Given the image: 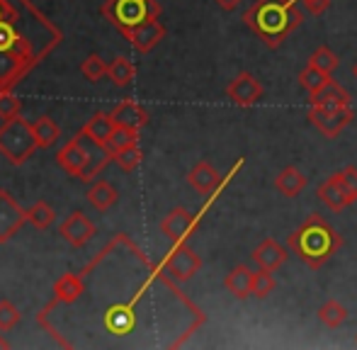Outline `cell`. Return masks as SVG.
Here are the masks:
<instances>
[{"instance_id": "cell-1", "label": "cell", "mask_w": 357, "mask_h": 350, "mask_svg": "<svg viewBox=\"0 0 357 350\" xmlns=\"http://www.w3.org/2000/svg\"><path fill=\"white\" fill-rule=\"evenodd\" d=\"M59 44V27L32 0H0V93L13 90Z\"/></svg>"}, {"instance_id": "cell-2", "label": "cell", "mask_w": 357, "mask_h": 350, "mask_svg": "<svg viewBox=\"0 0 357 350\" xmlns=\"http://www.w3.org/2000/svg\"><path fill=\"white\" fill-rule=\"evenodd\" d=\"M294 3L296 0H255L245 10L243 22L270 49H278L304 22V13Z\"/></svg>"}, {"instance_id": "cell-3", "label": "cell", "mask_w": 357, "mask_h": 350, "mask_svg": "<svg viewBox=\"0 0 357 350\" xmlns=\"http://www.w3.org/2000/svg\"><path fill=\"white\" fill-rule=\"evenodd\" d=\"M287 246L304 265H309L311 270H319L324 268L331 256H335V251H340L343 236L324 217L311 214L301 222L296 231L287 236Z\"/></svg>"}, {"instance_id": "cell-4", "label": "cell", "mask_w": 357, "mask_h": 350, "mask_svg": "<svg viewBox=\"0 0 357 350\" xmlns=\"http://www.w3.org/2000/svg\"><path fill=\"white\" fill-rule=\"evenodd\" d=\"M37 149V137H34V129L27 119L20 117V114L13 119H5L3 127H0V153L8 158V163L24 166Z\"/></svg>"}, {"instance_id": "cell-5", "label": "cell", "mask_w": 357, "mask_h": 350, "mask_svg": "<svg viewBox=\"0 0 357 350\" xmlns=\"http://www.w3.org/2000/svg\"><path fill=\"white\" fill-rule=\"evenodd\" d=\"M102 17L107 22H112L119 32H127V29L142 24L149 17H158L160 5L158 0H105L102 8H100Z\"/></svg>"}, {"instance_id": "cell-6", "label": "cell", "mask_w": 357, "mask_h": 350, "mask_svg": "<svg viewBox=\"0 0 357 350\" xmlns=\"http://www.w3.org/2000/svg\"><path fill=\"white\" fill-rule=\"evenodd\" d=\"M355 117L353 105H309V119L324 137L335 139Z\"/></svg>"}, {"instance_id": "cell-7", "label": "cell", "mask_w": 357, "mask_h": 350, "mask_svg": "<svg viewBox=\"0 0 357 350\" xmlns=\"http://www.w3.org/2000/svg\"><path fill=\"white\" fill-rule=\"evenodd\" d=\"M160 268H163L165 273L175 280V282H188V280H192L195 275L199 273V268H202V258H199L197 253H195L192 248L183 241V243H175V246L170 248V253L165 256V261Z\"/></svg>"}, {"instance_id": "cell-8", "label": "cell", "mask_w": 357, "mask_h": 350, "mask_svg": "<svg viewBox=\"0 0 357 350\" xmlns=\"http://www.w3.org/2000/svg\"><path fill=\"white\" fill-rule=\"evenodd\" d=\"M27 222V209L20 207L8 190H0V243H8Z\"/></svg>"}, {"instance_id": "cell-9", "label": "cell", "mask_w": 357, "mask_h": 350, "mask_svg": "<svg viewBox=\"0 0 357 350\" xmlns=\"http://www.w3.org/2000/svg\"><path fill=\"white\" fill-rule=\"evenodd\" d=\"M85 161H88V137L83 132H78L73 139H68L56 153V163L63 168L68 175L78 178L85 168Z\"/></svg>"}, {"instance_id": "cell-10", "label": "cell", "mask_w": 357, "mask_h": 350, "mask_svg": "<svg viewBox=\"0 0 357 350\" xmlns=\"http://www.w3.org/2000/svg\"><path fill=\"white\" fill-rule=\"evenodd\" d=\"M197 224H199V219L195 217L192 212H188L185 207H175L160 219V231L173 243H183L185 238L197 229Z\"/></svg>"}, {"instance_id": "cell-11", "label": "cell", "mask_w": 357, "mask_h": 350, "mask_svg": "<svg viewBox=\"0 0 357 350\" xmlns=\"http://www.w3.org/2000/svg\"><path fill=\"white\" fill-rule=\"evenodd\" d=\"M226 98L238 107H253L260 98H263V86L253 73L243 71L226 86Z\"/></svg>"}, {"instance_id": "cell-12", "label": "cell", "mask_w": 357, "mask_h": 350, "mask_svg": "<svg viewBox=\"0 0 357 350\" xmlns=\"http://www.w3.org/2000/svg\"><path fill=\"white\" fill-rule=\"evenodd\" d=\"M95 231H98V229H95V224L90 222L83 212H71L61 222V227H59V236H61L63 241H66L68 246H73V248H83L85 243L95 236Z\"/></svg>"}, {"instance_id": "cell-13", "label": "cell", "mask_w": 357, "mask_h": 350, "mask_svg": "<svg viewBox=\"0 0 357 350\" xmlns=\"http://www.w3.org/2000/svg\"><path fill=\"white\" fill-rule=\"evenodd\" d=\"M122 34L132 42V47L137 49V52L149 54L151 49H155L163 42L165 27L158 22V17H149V20H144L142 24H137V27L127 29V32H122Z\"/></svg>"}, {"instance_id": "cell-14", "label": "cell", "mask_w": 357, "mask_h": 350, "mask_svg": "<svg viewBox=\"0 0 357 350\" xmlns=\"http://www.w3.org/2000/svg\"><path fill=\"white\" fill-rule=\"evenodd\" d=\"M319 197H321V202L331 209V212H343L348 204H353V199L348 197L343 183H340L338 173H333L331 178H326L324 183L319 185Z\"/></svg>"}, {"instance_id": "cell-15", "label": "cell", "mask_w": 357, "mask_h": 350, "mask_svg": "<svg viewBox=\"0 0 357 350\" xmlns=\"http://www.w3.org/2000/svg\"><path fill=\"white\" fill-rule=\"evenodd\" d=\"M253 263L258 265V268H263V270H270V273H275L278 268H282V265L287 263V248L284 246H280L275 238H265L263 243H260L258 248L253 251Z\"/></svg>"}, {"instance_id": "cell-16", "label": "cell", "mask_w": 357, "mask_h": 350, "mask_svg": "<svg viewBox=\"0 0 357 350\" xmlns=\"http://www.w3.org/2000/svg\"><path fill=\"white\" fill-rule=\"evenodd\" d=\"M109 114H112L114 124H119V127L139 129L142 132L146 124H149V112L139 102H134V100H122Z\"/></svg>"}, {"instance_id": "cell-17", "label": "cell", "mask_w": 357, "mask_h": 350, "mask_svg": "<svg viewBox=\"0 0 357 350\" xmlns=\"http://www.w3.org/2000/svg\"><path fill=\"white\" fill-rule=\"evenodd\" d=\"M188 183L192 190H197L199 195H212L216 192L221 183V175L216 173V168L209 161H199L192 166V171L188 173Z\"/></svg>"}, {"instance_id": "cell-18", "label": "cell", "mask_w": 357, "mask_h": 350, "mask_svg": "<svg viewBox=\"0 0 357 350\" xmlns=\"http://www.w3.org/2000/svg\"><path fill=\"white\" fill-rule=\"evenodd\" d=\"M88 137V134H85ZM112 161V153L105 149V144H98L88 137V161H85V168L83 173L78 175L80 183H90L93 178H98V173L102 171L107 163Z\"/></svg>"}, {"instance_id": "cell-19", "label": "cell", "mask_w": 357, "mask_h": 350, "mask_svg": "<svg viewBox=\"0 0 357 350\" xmlns=\"http://www.w3.org/2000/svg\"><path fill=\"white\" fill-rule=\"evenodd\" d=\"M85 292V284L83 280L78 277V275L73 273H63L61 277L54 282V299L61 304H73L78 302L80 297H83Z\"/></svg>"}, {"instance_id": "cell-20", "label": "cell", "mask_w": 357, "mask_h": 350, "mask_svg": "<svg viewBox=\"0 0 357 350\" xmlns=\"http://www.w3.org/2000/svg\"><path fill=\"white\" fill-rule=\"evenodd\" d=\"M350 93L340 83H335L333 78L324 83L316 93H311V105H353L350 102Z\"/></svg>"}, {"instance_id": "cell-21", "label": "cell", "mask_w": 357, "mask_h": 350, "mask_svg": "<svg viewBox=\"0 0 357 350\" xmlns=\"http://www.w3.org/2000/svg\"><path fill=\"white\" fill-rule=\"evenodd\" d=\"M306 185H309V178L301 171H296L294 166L284 168V171L275 178V188H278V192H282L284 197H296V195H301L306 190Z\"/></svg>"}, {"instance_id": "cell-22", "label": "cell", "mask_w": 357, "mask_h": 350, "mask_svg": "<svg viewBox=\"0 0 357 350\" xmlns=\"http://www.w3.org/2000/svg\"><path fill=\"white\" fill-rule=\"evenodd\" d=\"M250 282H253V270L248 265H238L234 268L224 280V287L234 294L236 299H248L250 297Z\"/></svg>"}, {"instance_id": "cell-23", "label": "cell", "mask_w": 357, "mask_h": 350, "mask_svg": "<svg viewBox=\"0 0 357 350\" xmlns=\"http://www.w3.org/2000/svg\"><path fill=\"white\" fill-rule=\"evenodd\" d=\"M88 202L93 204L98 212H107L109 207H114L119 199V192L117 188H112V185L107 183V180H98V183H93V188L88 190Z\"/></svg>"}, {"instance_id": "cell-24", "label": "cell", "mask_w": 357, "mask_h": 350, "mask_svg": "<svg viewBox=\"0 0 357 350\" xmlns=\"http://www.w3.org/2000/svg\"><path fill=\"white\" fill-rule=\"evenodd\" d=\"M114 119H112V114H107V112H95L93 117L88 119V122L83 124V129L80 132L83 134H88L93 142H98V144H105L109 139V134L114 132Z\"/></svg>"}, {"instance_id": "cell-25", "label": "cell", "mask_w": 357, "mask_h": 350, "mask_svg": "<svg viewBox=\"0 0 357 350\" xmlns=\"http://www.w3.org/2000/svg\"><path fill=\"white\" fill-rule=\"evenodd\" d=\"M107 78L114 83L117 88H127L129 83L137 78V68H134V63L129 61L127 56H117L112 63H109L107 68Z\"/></svg>"}, {"instance_id": "cell-26", "label": "cell", "mask_w": 357, "mask_h": 350, "mask_svg": "<svg viewBox=\"0 0 357 350\" xmlns=\"http://www.w3.org/2000/svg\"><path fill=\"white\" fill-rule=\"evenodd\" d=\"M32 129H34V137H37V144H39V149H49V146H54V144L59 142V137H61V129H59V124L54 122L52 117H39L37 122L32 124Z\"/></svg>"}, {"instance_id": "cell-27", "label": "cell", "mask_w": 357, "mask_h": 350, "mask_svg": "<svg viewBox=\"0 0 357 350\" xmlns=\"http://www.w3.org/2000/svg\"><path fill=\"white\" fill-rule=\"evenodd\" d=\"M134 144H139V129H129V127H114V132L109 134V139L105 142V149H107L109 153H119L122 149L127 146H134Z\"/></svg>"}, {"instance_id": "cell-28", "label": "cell", "mask_w": 357, "mask_h": 350, "mask_svg": "<svg viewBox=\"0 0 357 350\" xmlns=\"http://www.w3.org/2000/svg\"><path fill=\"white\" fill-rule=\"evenodd\" d=\"M319 319H321V324H324V326L338 328V326H343V324L348 321V309H345L340 302H335V299H328V302L319 309Z\"/></svg>"}, {"instance_id": "cell-29", "label": "cell", "mask_w": 357, "mask_h": 350, "mask_svg": "<svg viewBox=\"0 0 357 350\" xmlns=\"http://www.w3.org/2000/svg\"><path fill=\"white\" fill-rule=\"evenodd\" d=\"M54 217H56V212H54V207L49 202H44V199H39V202H34L32 207L27 209V219L29 224H32L34 229H39V231H44V229H49L54 224Z\"/></svg>"}, {"instance_id": "cell-30", "label": "cell", "mask_w": 357, "mask_h": 350, "mask_svg": "<svg viewBox=\"0 0 357 350\" xmlns=\"http://www.w3.org/2000/svg\"><path fill=\"white\" fill-rule=\"evenodd\" d=\"M309 63H311V66L319 68V71L331 73V76H333V71L340 66V59H338V54H333L328 47H319L314 54H311Z\"/></svg>"}, {"instance_id": "cell-31", "label": "cell", "mask_w": 357, "mask_h": 350, "mask_svg": "<svg viewBox=\"0 0 357 350\" xmlns=\"http://www.w3.org/2000/svg\"><path fill=\"white\" fill-rule=\"evenodd\" d=\"M114 163H117L122 171H127V173H132V171H137L139 166H142V161H144V151L139 149V144H134V146H127V149H122L119 153H114V158H112Z\"/></svg>"}, {"instance_id": "cell-32", "label": "cell", "mask_w": 357, "mask_h": 350, "mask_svg": "<svg viewBox=\"0 0 357 350\" xmlns=\"http://www.w3.org/2000/svg\"><path fill=\"white\" fill-rule=\"evenodd\" d=\"M275 289V280H273V273L270 270H253V282H250V297H258V299H265L270 292Z\"/></svg>"}, {"instance_id": "cell-33", "label": "cell", "mask_w": 357, "mask_h": 350, "mask_svg": "<svg viewBox=\"0 0 357 350\" xmlns=\"http://www.w3.org/2000/svg\"><path fill=\"white\" fill-rule=\"evenodd\" d=\"M107 63L102 61V59L98 56V54H90L88 59H85L83 63H80V73H83L85 78H88L90 83H100L105 76H107Z\"/></svg>"}, {"instance_id": "cell-34", "label": "cell", "mask_w": 357, "mask_h": 350, "mask_svg": "<svg viewBox=\"0 0 357 350\" xmlns=\"http://www.w3.org/2000/svg\"><path fill=\"white\" fill-rule=\"evenodd\" d=\"M328 78H333L331 73H324V71H319L316 66H311V63H306V68L299 73V83H301V88L304 90H309V95L311 93H316L321 86H324Z\"/></svg>"}, {"instance_id": "cell-35", "label": "cell", "mask_w": 357, "mask_h": 350, "mask_svg": "<svg viewBox=\"0 0 357 350\" xmlns=\"http://www.w3.org/2000/svg\"><path fill=\"white\" fill-rule=\"evenodd\" d=\"M20 319H22L20 309L10 299H0V331L15 328V324H20Z\"/></svg>"}, {"instance_id": "cell-36", "label": "cell", "mask_w": 357, "mask_h": 350, "mask_svg": "<svg viewBox=\"0 0 357 350\" xmlns=\"http://www.w3.org/2000/svg\"><path fill=\"white\" fill-rule=\"evenodd\" d=\"M20 109H22V102H20L17 98L13 95V90H5V93H0V119H13L20 114Z\"/></svg>"}, {"instance_id": "cell-37", "label": "cell", "mask_w": 357, "mask_h": 350, "mask_svg": "<svg viewBox=\"0 0 357 350\" xmlns=\"http://www.w3.org/2000/svg\"><path fill=\"white\" fill-rule=\"evenodd\" d=\"M338 175H340V183H343L345 192H348V197L355 202V199H357V168L348 166V168H343Z\"/></svg>"}, {"instance_id": "cell-38", "label": "cell", "mask_w": 357, "mask_h": 350, "mask_svg": "<svg viewBox=\"0 0 357 350\" xmlns=\"http://www.w3.org/2000/svg\"><path fill=\"white\" fill-rule=\"evenodd\" d=\"M299 3L304 5L309 15H324L326 10H328L331 0H299Z\"/></svg>"}, {"instance_id": "cell-39", "label": "cell", "mask_w": 357, "mask_h": 350, "mask_svg": "<svg viewBox=\"0 0 357 350\" xmlns=\"http://www.w3.org/2000/svg\"><path fill=\"white\" fill-rule=\"evenodd\" d=\"M214 3L219 5L221 10H226V13H231V10L238 8V5L243 3V0H214Z\"/></svg>"}, {"instance_id": "cell-40", "label": "cell", "mask_w": 357, "mask_h": 350, "mask_svg": "<svg viewBox=\"0 0 357 350\" xmlns=\"http://www.w3.org/2000/svg\"><path fill=\"white\" fill-rule=\"evenodd\" d=\"M8 348H10V343L5 341V338H3V333H0V350H8Z\"/></svg>"}, {"instance_id": "cell-41", "label": "cell", "mask_w": 357, "mask_h": 350, "mask_svg": "<svg viewBox=\"0 0 357 350\" xmlns=\"http://www.w3.org/2000/svg\"><path fill=\"white\" fill-rule=\"evenodd\" d=\"M353 73H355V78H357V63H355V66H353Z\"/></svg>"}]
</instances>
